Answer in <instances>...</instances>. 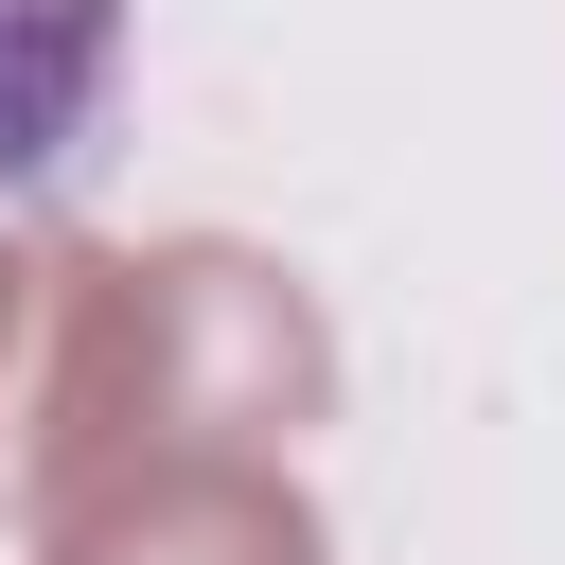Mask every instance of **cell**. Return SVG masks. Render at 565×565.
<instances>
[{"label":"cell","mask_w":565,"mask_h":565,"mask_svg":"<svg viewBox=\"0 0 565 565\" xmlns=\"http://www.w3.org/2000/svg\"><path fill=\"white\" fill-rule=\"evenodd\" d=\"M71 565H318V530H300L282 494H247V477H159V494H124Z\"/></svg>","instance_id":"6da1fadb"}]
</instances>
